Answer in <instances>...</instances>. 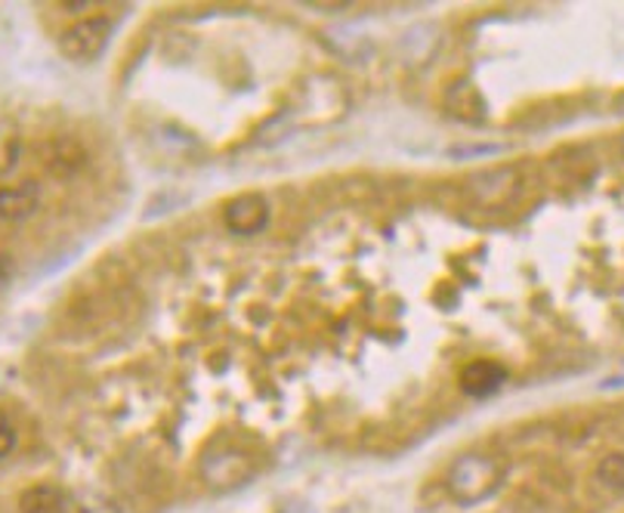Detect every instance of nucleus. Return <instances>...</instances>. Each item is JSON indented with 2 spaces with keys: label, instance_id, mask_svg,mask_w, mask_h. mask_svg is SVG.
Returning <instances> with one entry per match:
<instances>
[{
  "label": "nucleus",
  "instance_id": "nucleus-15",
  "mask_svg": "<svg viewBox=\"0 0 624 513\" xmlns=\"http://www.w3.org/2000/svg\"><path fill=\"white\" fill-rule=\"evenodd\" d=\"M10 278H13V260H10V254L0 251V288L10 285Z\"/></svg>",
  "mask_w": 624,
  "mask_h": 513
},
{
  "label": "nucleus",
  "instance_id": "nucleus-10",
  "mask_svg": "<svg viewBox=\"0 0 624 513\" xmlns=\"http://www.w3.org/2000/svg\"><path fill=\"white\" fill-rule=\"evenodd\" d=\"M597 482H600L606 492L622 495L624 492V452H612V455H606V458H600V464H597Z\"/></svg>",
  "mask_w": 624,
  "mask_h": 513
},
{
  "label": "nucleus",
  "instance_id": "nucleus-13",
  "mask_svg": "<svg viewBox=\"0 0 624 513\" xmlns=\"http://www.w3.org/2000/svg\"><path fill=\"white\" fill-rule=\"evenodd\" d=\"M13 445H16V430L10 424V418L0 411V458H7L13 452Z\"/></svg>",
  "mask_w": 624,
  "mask_h": 513
},
{
  "label": "nucleus",
  "instance_id": "nucleus-7",
  "mask_svg": "<svg viewBox=\"0 0 624 513\" xmlns=\"http://www.w3.org/2000/svg\"><path fill=\"white\" fill-rule=\"evenodd\" d=\"M446 105H449V112L454 118L470 121V124H479V121L486 118V100H483V93L470 81L451 84L446 90Z\"/></svg>",
  "mask_w": 624,
  "mask_h": 513
},
{
  "label": "nucleus",
  "instance_id": "nucleus-4",
  "mask_svg": "<svg viewBox=\"0 0 624 513\" xmlns=\"http://www.w3.org/2000/svg\"><path fill=\"white\" fill-rule=\"evenodd\" d=\"M522 189V173L507 164V168H488V171H479L476 176L467 180L470 198L479 207H504L510 205Z\"/></svg>",
  "mask_w": 624,
  "mask_h": 513
},
{
  "label": "nucleus",
  "instance_id": "nucleus-16",
  "mask_svg": "<svg viewBox=\"0 0 624 513\" xmlns=\"http://www.w3.org/2000/svg\"><path fill=\"white\" fill-rule=\"evenodd\" d=\"M303 7H310V10H325V13H337V10H347V3H315V0H310V3H303Z\"/></svg>",
  "mask_w": 624,
  "mask_h": 513
},
{
  "label": "nucleus",
  "instance_id": "nucleus-12",
  "mask_svg": "<svg viewBox=\"0 0 624 513\" xmlns=\"http://www.w3.org/2000/svg\"><path fill=\"white\" fill-rule=\"evenodd\" d=\"M78 513H124L118 501H112L103 492H84L78 498Z\"/></svg>",
  "mask_w": 624,
  "mask_h": 513
},
{
  "label": "nucleus",
  "instance_id": "nucleus-14",
  "mask_svg": "<svg viewBox=\"0 0 624 513\" xmlns=\"http://www.w3.org/2000/svg\"><path fill=\"white\" fill-rule=\"evenodd\" d=\"M501 152V146H467V149H451V158H464V155H470V158H476V155H498Z\"/></svg>",
  "mask_w": 624,
  "mask_h": 513
},
{
  "label": "nucleus",
  "instance_id": "nucleus-3",
  "mask_svg": "<svg viewBox=\"0 0 624 513\" xmlns=\"http://www.w3.org/2000/svg\"><path fill=\"white\" fill-rule=\"evenodd\" d=\"M198 474L205 479V486L213 492H229V489H239L247 479L254 477V461L239 452V448H210L208 455L201 458Z\"/></svg>",
  "mask_w": 624,
  "mask_h": 513
},
{
  "label": "nucleus",
  "instance_id": "nucleus-2",
  "mask_svg": "<svg viewBox=\"0 0 624 513\" xmlns=\"http://www.w3.org/2000/svg\"><path fill=\"white\" fill-rule=\"evenodd\" d=\"M108 41H112V22L105 16H88V19H78L74 25H69L59 41H56V47L59 53L74 62V66H88L93 59H100L108 47Z\"/></svg>",
  "mask_w": 624,
  "mask_h": 513
},
{
  "label": "nucleus",
  "instance_id": "nucleus-9",
  "mask_svg": "<svg viewBox=\"0 0 624 513\" xmlns=\"http://www.w3.org/2000/svg\"><path fill=\"white\" fill-rule=\"evenodd\" d=\"M19 511L22 513H66L69 501L56 489V486H32L19 498Z\"/></svg>",
  "mask_w": 624,
  "mask_h": 513
},
{
  "label": "nucleus",
  "instance_id": "nucleus-8",
  "mask_svg": "<svg viewBox=\"0 0 624 513\" xmlns=\"http://www.w3.org/2000/svg\"><path fill=\"white\" fill-rule=\"evenodd\" d=\"M37 205H41V195H37V186H32V183L0 189V220H28L37 210Z\"/></svg>",
  "mask_w": 624,
  "mask_h": 513
},
{
  "label": "nucleus",
  "instance_id": "nucleus-6",
  "mask_svg": "<svg viewBox=\"0 0 624 513\" xmlns=\"http://www.w3.org/2000/svg\"><path fill=\"white\" fill-rule=\"evenodd\" d=\"M504 380H507L504 365L492 360H476L461 372V390L467 396H492L501 390Z\"/></svg>",
  "mask_w": 624,
  "mask_h": 513
},
{
  "label": "nucleus",
  "instance_id": "nucleus-5",
  "mask_svg": "<svg viewBox=\"0 0 624 513\" xmlns=\"http://www.w3.org/2000/svg\"><path fill=\"white\" fill-rule=\"evenodd\" d=\"M269 223V205L257 192H244L226 205V226L235 236H257Z\"/></svg>",
  "mask_w": 624,
  "mask_h": 513
},
{
  "label": "nucleus",
  "instance_id": "nucleus-11",
  "mask_svg": "<svg viewBox=\"0 0 624 513\" xmlns=\"http://www.w3.org/2000/svg\"><path fill=\"white\" fill-rule=\"evenodd\" d=\"M19 161V137L10 124H0V173H10Z\"/></svg>",
  "mask_w": 624,
  "mask_h": 513
},
{
  "label": "nucleus",
  "instance_id": "nucleus-1",
  "mask_svg": "<svg viewBox=\"0 0 624 513\" xmlns=\"http://www.w3.org/2000/svg\"><path fill=\"white\" fill-rule=\"evenodd\" d=\"M507 479V467L492 455L467 452L461 458H454L446 477V489L454 498V504L461 508H476L495 495Z\"/></svg>",
  "mask_w": 624,
  "mask_h": 513
}]
</instances>
